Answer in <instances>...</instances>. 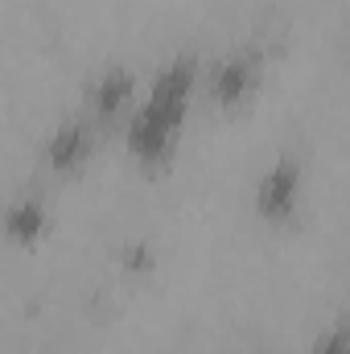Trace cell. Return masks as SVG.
Instances as JSON below:
<instances>
[{"mask_svg":"<svg viewBox=\"0 0 350 354\" xmlns=\"http://www.w3.org/2000/svg\"><path fill=\"white\" fill-rule=\"evenodd\" d=\"M202 79H206V66L194 54H174L153 75V87L140 95V107L132 111V120L124 128V145H128V157L145 174H165L174 165L194 95L202 91Z\"/></svg>","mask_w":350,"mask_h":354,"instance_id":"cell-1","label":"cell"},{"mask_svg":"<svg viewBox=\"0 0 350 354\" xmlns=\"http://www.w3.org/2000/svg\"><path fill=\"white\" fill-rule=\"evenodd\" d=\"M260 83H264V58L260 50H231L223 54L214 66H206V79H202V91L206 99L223 111V115H235L243 111L256 95H260Z\"/></svg>","mask_w":350,"mask_h":354,"instance_id":"cell-2","label":"cell"},{"mask_svg":"<svg viewBox=\"0 0 350 354\" xmlns=\"http://www.w3.org/2000/svg\"><path fill=\"white\" fill-rule=\"evenodd\" d=\"M136 107H140V75H136L132 66H124V62L103 66V71L87 83L83 115H91L103 132L128 128V120H132Z\"/></svg>","mask_w":350,"mask_h":354,"instance_id":"cell-3","label":"cell"},{"mask_svg":"<svg viewBox=\"0 0 350 354\" xmlns=\"http://www.w3.org/2000/svg\"><path fill=\"white\" fill-rule=\"evenodd\" d=\"M305 206V161L297 153H280L256 181V214L268 227L297 223Z\"/></svg>","mask_w":350,"mask_h":354,"instance_id":"cell-4","label":"cell"},{"mask_svg":"<svg viewBox=\"0 0 350 354\" xmlns=\"http://www.w3.org/2000/svg\"><path fill=\"white\" fill-rule=\"evenodd\" d=\"M103 136H107V132H103L91 115L79 111V115L62 120V124L42 140V165L58 177H79L91 161H95Z\"/></svg>","mask_w":350,"mask_h":354,"instance_id":"cell-5","label":"cell"},{"mask_svg":"<svg viewBox=\"0 0 350 354\" xmlns=\"http://www.w3.org/2000/svg\"><path fill=\"white\" fill-rule=\"evenodd\" d=\"M50 231V206L37 189H25L21 198L8 202L4 210V235L12 248H37L42 235Z\"/></svg>","mask_w":350,"mask_h":354,"instance_id":"cell-6","label":"cell"},{"mask_svg":"<svg viewBox=\"0 0 350 354\" xmlns=\"http://www.w3.org/2000/svg\"><path fill=\"white\" fill-rule=\"evenodd\" d=\"M309 354H350V313H338L313 342Z\"/></svg>","mask_w":350,"mask_h":354,"instance_id":"cell-7","label":"cell"}]
</instances>
